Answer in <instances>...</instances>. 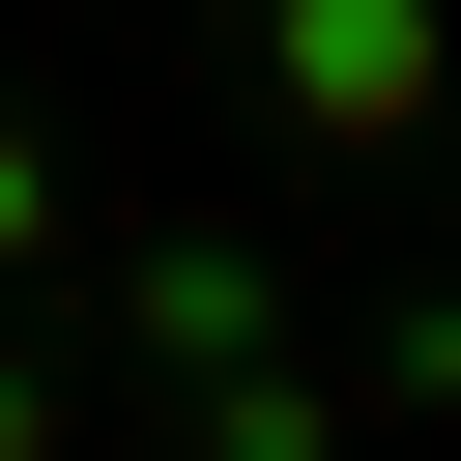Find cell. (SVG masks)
Masks as SVG:
<instances>
[{
    "label": "cell",
    "instance_id": "6da1fadb",
    "mask_svg": "<svg viewBox=\"0 0 461 461\" xmlns=\"http://www.w3.org/2000/svg\"><path fill=\"white\" fill-rule=\"evenodd\" d=\"M230 58H259V115H288L317 173H403V144H432V86H461V29H432V0H230Z\"/></svg>",
    "mask_w": 461,
    "mask_h": 461
},
{
    "label": "cell",
    "instance_id": "7a4b0ae2",
    "mask_svg": "<svg viewBox=\"0 0 461 461\" xmlns=\"http://www.w3.org/2000/svg\"><path fill=\"white\" fill-rule=\"evenodd\" d=\"M115 346H144V375H230V346H288V259H259L230 202H173V230H115Z\"/></svg>",
    "mask_w": 461,
    "mask_h": 461
},
{
    "label": "cell",
    "instance_id": "3957f363",
    "mask_svg": "<svg viewBox=\"0 0 461 461\" xmlns=\"http://www.w3.org/2000/svg\"><path fill=\"white\" fill-rule=\"evenodd\" d=\"M173 461H346V403L288 346H230V375H173Z\"/></svg>",
    "mask_w": 461,
    "mask_h": 461
},
{
    "label": "cell",
    "instance_id": "277c9868",
    "mask_svg": "<svg viewBox=\"0 0 461 461\" xmlns=\"http://www.w3.org/2000/svg\"><path fill=\"white\" fill-rule=\"evenodd\" d=\"M58 259H86V173H58V115L0 86V288H58Z\"/></svg>",
    "mask_w": 461,
    "mask_h": 461
},
{
    "label": "cell",
    "instance_id": "5b68a950",
    "mask_svg": "<svg viewBox=\"0 0 461 461\" xmlns=\"http://www.w3.org/2000/svg\"><path fill=\"white\" fill-rule=\"evenodd\" d=\"M375 403H461V288H375Z\"/></svg>",
    "mask_w": 461,
    "mask_h": 461
},
{
    "label": "cell",
    "instance_id": "8992f818",
    "mask_svg": "<svg viewBox=\"0 0 461 461\" xmlns=\"http://www.w3.org/2000/svg\"><path fill=\"white\" fill-rule=\"evenodd\" d=\"M0 461H58V346H0Z\"/></svg>",
    "mask_w": 461,
    "mask_h": 461
}]
</instances>
